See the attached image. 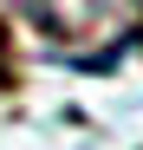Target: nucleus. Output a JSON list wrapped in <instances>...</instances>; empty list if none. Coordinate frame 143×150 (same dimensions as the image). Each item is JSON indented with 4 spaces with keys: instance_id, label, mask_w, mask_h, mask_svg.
Here are the masks:
<instances>
[{
    "instance_id": "f257e3e1",
    "label": "nucleus",
    "mask_w": 143,
    "mask_h": 150,
    "mask_svg": "<svg viewBox=\"0 0 143 150\" xmlns=\"http://www.w3.org/2000/svg\"><path fill=\"white\" fill-rule=\"evenodd\" d=\"M0 85H7V26H0Z\"/></svg>"
}]
</instances>
